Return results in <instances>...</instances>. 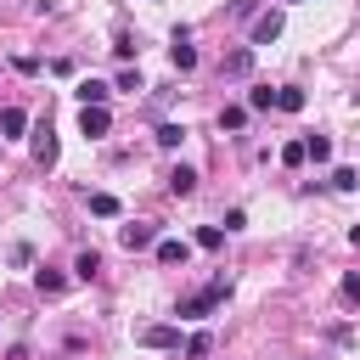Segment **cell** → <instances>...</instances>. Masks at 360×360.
I'll return each instance as SVG.
<instances>
[{
  "label": "cell",
  "instance_id": "1",
  "mask_svg": "<svg viewBox=\"0 0 360 360\" xmlns=\"http://www.w3.org/2000/svg\"><path fill=\"white\" fill-rule=\"evenodd\" d=\"M225 298H231V281L219 276V281H208V287H197V292H186V298L174 304V315H180V321H202V315H214V309H219Z\"/></svg>",
  "mask_w": 360,
  "mask_h": 360
},
{
  "label": "cell",
  "instance_id": "2",
  "mask_svg": "<svg viewBox=\"0 0 360 360\" xmlns=\"http://www.w3.org/2000/svg\"><path fill=\"white\" fill-rule=\"evenodd\" d=\"M34 163H39V169H51V163H56V129H51V112L34 124Z\"/></svg>",
  "mask_w": 360,
  "mask_h": 360
},
{
  "label": "cell",
  "instance_id": "3",
  "mask_svg": "<svg viewBox=\"0 0 360 360\" xmlns=\"http://www.w3.org/2000/svg\"><path fill=\"white\" fill-rule=\"evenodd\" d=\"M118 242H124L129 253H141V248H158L163 236H158V225H152V219H135V225H124V231H118Z\"/></svg>",
  "mask_w": 360,
  "mask_h": 360
},
{
  "label": "cell",
  "instance_id": "4",
  "mask_svg": "<svg viewBox=\"0 0 360 360\" xmlns=\"http://www.w3.org/2000/svg\"><path fill=\"white\" fill-rule=\"evenodd\" d=\"M253 73V45H236L219 56V79H248Z\"/></svg>",
  "mask_w": 360,
  "mask_h": 360
},
{
  "label": "cell",
  "instance_id": "5",
  "mask_svg": "<svg viewBox=\"0 0 360 360\" xmlns=\"http://www.w3.org/2000/svg\"><path fill=\"white\" fill-rule=\"evenodd\" d=\"M169 62H174L180 73H191V68H197V45H191V34H186V28H174V39H169Z\"/></svg>",
  "mask_w": 360,
  "mask_h": 360
},
{
  "label": "cell",
  "instance_id": "6",
  "mask_svg": "<svg viewBox=\"0 0 360 360\" xmlns=\"http://www.w3.org/2000/svg\"><path fill=\"white\" fill-rule=\"evenodd\" d=\"M135 343L141 349H180V326H141Z\"/></svg>",
  "mask_w": 360,
  "mask_h": 360
},
{
  "label": "cell",
  "instance_id": "7",
  "mask_svg": "<svg viewBox=\"0 0 360 360\" xmlns=\"http://www.w3.org/2000/svg\"><path fill=\"white\" fill-rule=\"evenodd\" d=\"M281 22H287L281 11H259V17H253V45H270V39H281Z\"/></svg>",
  "mask_w": 360,
  "mask_h": 360
},
{
  "label": "cell",
  "instance_id": "8",
  "mask_svg": "<svg viewBox=\"0 0 360 360\" xmlns=\"http://www.w3.org/2000/svg\"><path fill=\"white\" fill-rule=\"evenodd\" d=\"M73 96H79L84 107H107V96H112V84H101V79H79V84H73Z\"/></svg>",
  "mask_w": 360,
  "mask_h": 360
},
{
  "label": "cell",
  "instance_id": "9",
  "mask_svg": "<svg viewBox=\"0 0 360 360\" xmlns=\"http://www.w3.org/2000/svg\"><path fill=\"white\" fill-rule=\"evenodd\" d=\"M107 129H112L107 107H84V112H79V135H90V141H96V135H107Z\"/></svg>",
  "mask_w": 360,
  "mask_h": 360
},
{
  "label": "cell",
  "instance_id": "10",
  "mask_svg": "<svg viewBox=\"0 0 360 360\" xmlns=\"http://www.w3.org/2000/svg\"><path fill=\"white\" fill-rule=\"evenodd\" d=\"M186 259H191V242L186 236H163L158 242V264H186Z\"/></svg>",
  "mask_w": 360,
  "mask_h": 360
},
{
  "label": "cell",
  "instance_id": "11",
  "mask_svg": "<svg viewBox=\"0 0 360 360\" xmlns=\"http://www.w3.org/2000/svg\"><path fill=\"white\" fill-rule=\"evenodd\" d=\"M169 191H174V197H191V191H197V169H191V163H174V169H169Z\"/></svg>",
  "mask_w": 360,
  "mask_h": 360
},
{
  "label": "cell",
  "instance_id": "12",
  "mask_svg": "<svg viewBox=\"0 0 360 360\" xmlns=\"http://www.w3.org/2000/svg\"><path fill=\"white\" fill-rule=\"evenodd\" d=\"M28 129V112L22 107H0V141H11V135H22Z\"/></svg>",
  "mask_w": 360,
  "mask_h": 360
},
{
  "label": "cell",
  "instance_id": "13",
  "mask_svg": "<svg viewBox=\"0 0 360 360\" xmlns=\"http://www.w3.org/2000/svg\"><path fill=\"white\" fill-rule=\"evenodd\" d=\"M73 276H79V281H96V276H101V253H96V248H84V253L73 259Z\"/></svg>",
  "mask_w": 360,
  "mask_h": 360
},
{
  "label": "cell",
  "instance_id": "14",
  "mask_svg": "<svg viewBox=\"0 0 360 360\" xmlns=\"http://www.w3.org/2000/svg\"><path fill=\"white\" fill-rule=\"evenodd\" d=\"M90 214L96 219H118V197L112 191H90Z\"/></svg>",
  "mask_w": 360,
  "mask_h": 360
},
{
  "label": "cell",
  "instance_id": "15",
  "mask_svg": "<svg viewBox=\"0 0 360 360\" xmlns=\"http://www.w3.org/2000/svg\"><path fill=\"white\" fill-rule=\"evenodd\" d=\"M34 287H39L45 298H56V292L68 287V276H62V270H34Z\"/></svg>",
  "mask_w": 360,
  "mask_h": 360
},
{
  "label": "cell",
  "instance_id": "16",
  "mask_svg": "<svg viewBox=\"0 0 360 360\" xmlns=\"http://www.w3.org/2000/svg\"><path fill=\"white\" fill-rule=\"evenodd\" d=\"M270 107H276V90L270 84H253L248 90V112H270Z\"/></svg>",
  "mask_w": 360,
  "mask_h": 360
},
{
  "label": "cell",
  "instance_id": "17",
  "mask_svg": "<svg viewBox=\"0 0 360 360\" xmlns=\"http://www.w3.org/2000/svg\"><path fill=\"white\" fill-rule=\"evenodd\" d=\"M276 107H281V112H304V90H298V84H281V90H276Z\"/></svg>",
  "mask_w": 360,
  "mask_h": 360
},
{
  "label": "cell",
  "instance_id": "18",
  "mask_svg": "<svg viewBox=\"0 0 360 360\" xmlns=\"http://www.w3.org/2000/svg\"><path fill=\"white\" fill-rule=\"evenodd\" d=\"M281 163H287V169H304V163H309V146H304V141H287V146H281Z\"/></svg>",
  "mask_w": 360,
  "mask_h": 360
},
{
  "label": "cell",
  "instance_id": "19",
  "mask_svg": "<svg viewBox=\"0 0 360 360\" xmlns=\"http://www.w3.org/2000/svg\"><path fill=\"white\" fill-rule=\"evenodd\" d=\"M219 129H248V107H219Z\"/></svg>",
  "mask_w": 360,
  "mask_h": 360
},
{
  "label": "cell",
  "instance_id": "20",
  "mask_svg": "<svg viewBox=\"0 0 360 360\" xmlns=\"http://www.w3.org/2000/svg\"><path fill=\"white\" fill-rule=\"evenodd\" d=\"M180 141H186V124H158V146H169V152H174Z\"/></svg>",
  "mask_w": 360,
  "mask_h": 360
},
{
  "label": "cell",
  "instance_id": "21",
  "mask_svg": "<svg viewBox=\"0 0 360 360\" xmlns=\"http://www.w3.org/2000/svg\"><path fill=\"white\" fill-rule=\"evenodd\" d=\"M354 186H360V169H349V163L332 169V191H354Z\"/></svg>",
  "mask_w": 360,
  "mask_h": 360
},
{
  "label": "cell",
  "instance_id": "22",
  "mask_svg": "<svg viewBox=\"0 0 360 360\" xmlns=\"http://www.w3.org/2000/svg\"><path fill=\"white\" fill-rule=\"evenodd\" d=\"M304 146H309V158H315V163H326V158H332V141H326V135H304Z\"/></svg>",
  "mask_w": 360,
  "mask_h": 360
},
{
  "label": "cell",
  "instance_id": "23",
  "mask_svg": "<svg viewBox=\"0 0 360 360\" xmlns=\"http://www.w3.org/2000/svg\"><path fill=\"white\" fill-rule=\"evenodd\" d=\"M197 248H208V253L225 248V231H219V225H202V231H197Z\"/></svg>",
  "mask_w": 360,
  "mask_h": 360
},
{
  "label": "cell",
  "instance_id": "24",
  "mask_svg": "<svg viewBox=\"0 0 360 360\" xmlns=\"http://www.w3.org/2000/svg\"><path fill=\"white\" fill-rule=\"evenodd\" d=\"M338 292H343V298H349V304H360V270H349V276H343V281H338Z\"/></svg>",
  "mask_w": 360,
  "mask_h": 360
},
{
  "label": "cell",
  "instance_id": "25",
  "mask_svg": "<svg viewBox=\"0 0 360 360\" xmlns=\"http://www.w3.org/2000/svg\"><path fill=\"white\" fill-rule=\"evenodd\" d=\"M135 51H141V45H135V34H118V39H112V56H124V62H129Z\"/></svg>",
  "mask_w": 360,
  "mask_h": 360
},
{
  "label": "cell",
  "instance_id": "26",
  "mask_svg": "<svg viewBox=\"0 0 360 360\" xmlns=\"http://www.w3.org/2000/svg\"><path fill=\"white\" fill-rule=\"evenodd\" d=\"M118 90H129V96H135V90H146V84H141V73H135V68H124V73H118Z\"/></svg>",
  "mask_w": 360,
  "mask_h": 360
},
{
  "label": "cell",
  "instance_id": "27",
  "mask_svg": "<svg viewBox=\"0 0 360 360\" xmlns=\"http://www.w3.org/2000/svg\"><path fill=\"white\" fill-rule=\"evenodd\" d=\"M186 354H191V360H202V354H208V332H197V338L186 343Z\"/></svg>",
  "mask_w": 360,
  "mask_h": 360
},
{
  "label": "cell",
  "instance_id": "28",
  "mask_svg": "<svg viewBox=\"0 0 360 360\" xmlns=\"http://www.w3.org/2000/svg\"><path fill=\"white\" fill-rule=\"evenodd\" d=\"M253 6L259 0H231V17H253Z\"/></svg>",
  "mask_w": 360,
  "mask_h": 360
},
{
  "label": "cell",
  "instance_id": "29",
  "mask_svg": "<svg viewBox=\"0 0 360 360\" xmlns=\"http://www.w3.org/2000/svg\"><path fill=\"white\" fill-rule=\"evenodd\" d=\"M349 242H354V248H360V225H354V231H349Z\"/></svg>",
  "mask_w": 360,
  "mask_h": 360
}]
</instances>
